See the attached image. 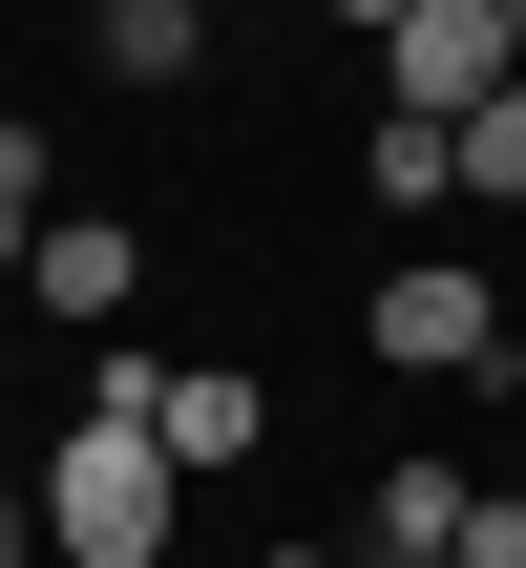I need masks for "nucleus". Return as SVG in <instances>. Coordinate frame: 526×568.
Masks as SVG:
<instances>
[{"label":"nucleus","instance_id":"9","mask_svg":"<svg viewBox=\"0 0 526 568\" xmlns=\"http://www.w3.org/2000/svg\"><path fill=\"white\" fill-rule=\"evenodd\" d=\"M84 422H127V443H148V422H169V337H105V358H84Z\"/></svg>","mask_w":526,"mask_h":568},{"label":"nucleus","instance_id":"11","mask_svg":"<svg viewBox=\"0 0 526 568\" xmlns=\"http://www.w3.org/2000/svg\"><path fill=\"white\" fill-rule=\"evenodd\" d=\"M464 190H506V211H526V84H506V105H464Z\"/></svg>","mask_w":526,"mask_h":568},{"label":"nucleus","instance_id":"2","mask_svg":"<svg viewBox=\"0 0 526 568\" xmlns=\"http://www.w3.org/2000/svg\"><path fill=\"white\" fill-rule=\"evenodd\" d=\"M526 84V0H422L401 42H380V105H422V126H464V105H506Z\"/></svg>","mask_w":526,"mask_h":568},{"label":"nucleus","instance_id":"7","mask_svg":"<svg viewBox=\"0 0 526 568\" xmlns=\"http://www.w3.org/2000/svg\"><path fill=\"white\" fill-rule=\"evenodd\" d=\"M21 295H42V316H127V232H105V211H63V232H42V274H21Z\"/></svg>","mask_w":526,"mask_h":568},{"label":"nucleus","instance_id":"5","mask_svg":"<svg viewBox=\"0 0 526 568\" xmlns=\"http://www.w3.org/2000/svg\"><path fill=\"white\" fill-rule=\"evenodd\" d=\"M148 443H169V464L211 485V464H253V443H274V400H253L232 358H169V422H148Z\"/></svg>","mask_w":526,"mask_h":568},{"label":"nucleus","instance_id":"1","mask_svg":"<svg viewBox=\"0 0 526 568\" xmlns=\"http://www.w3.org/2000/svg\"><path fill=\"white\" fill-rule=\"evenodd\" d=\"M169 485H190L169 443L63 422V443H42V548H63V568H169Z\"/></svg>","mask_w":526,"mask_h":568},{"label":"nucleus","instance_id":"10","mask_svg":"<svg viewBox=\"0 0 526 568\" xmlns=\"http://www.w3.org/2000/svg\"><path fill=\"white\" fill-rule=\"evenodd\" d=\"M42 169H63V148H42V126H0V274H42V232H63V211H42Z\"/></svg>","mask_w":526,"mask_h":568},{"label":"nucleus","instance_id":"12","mask_svg":"<svg viewBox=\"0 0 526 568\" xmlns=\"http://www.w3.org/2000/svg\"><path fill=\"white\" fill-rule=\"evenodd\" d=\"M0 568H63V548H42V527H21V506H0Z\"/></svg>","mask_w":526,"mask_h":568},{"label":"nucleus","instance_id":"13","mask_svg":"<svg viewBox=\"0 0 526 568\" xmlns=\"http://www.w3.org/2000/svg\"><path fill=\"white\" fill-rule=\"evenodd\" d=\"M337 21H380V42H401V21H422V0H337Z\"/></svg>","mask_w":526,"mask_h":568},{"label":"nucleus","instance_id":"8","mask_svg":"<svg viewBox=\"0 0 526 568\" xmlns=\"http://www.w3.org/2000/svg\"><path fill=\"white\" fill-rule=\"evenodd\" d=\"M84 42H105V84H190V42H211V0H105Z\"/></svg>","mask_w":526,"mask_h":568},{"label":"nucleus","instance_id":"6","mask_svg":"<svg viewBox=\"0 0 526 568\" xmlns=\"http://www.w3.org/2000/svg\"><path fill=\"white\" fill-rule=\"evenodd\" d=\"M358 190H380V211H443V190H464V126L380 105V126H358Z\"/></svg>","mask_w":526,"mask_h":568},{"label":"nucleus","instance_id":"4","mask_svg":"<svg viewBox=\"0 0 526 568\" xmlns=\"http://www.w3.org/2000/svg\"><path fill=\"white\" fill-rule=\"evenodd\" d=\"M485 548V485H464V464H380V485H358V568H464Z\"/></svg>","mask_w":526,"mask_h":568},{"label":"nucleus","instance_id":"3","mask_svg":"<svg viewBox=\"0 0 526 568\" xmlns=\"http://www.w3.org/2000/svg\"><path fill=\"white\" fill-rule=\"evenodd\" d=\"M358 337H380V358H401V379H506V295H485V274H464V253H401V274H380V316H358Z\"/></svg>","mask_w":526,"mask_h":568}]
</instances>
